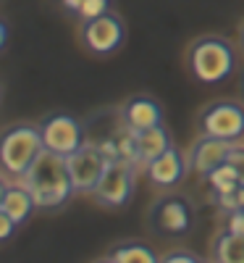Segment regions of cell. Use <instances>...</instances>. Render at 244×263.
<instances>
[{
  "label": "cell",
  "instance_id": "cell-1",
  "mask_svg": "<svg viewBox=\"0 0 244 263\" xmlns=\"http://www.w3.org/2000/svg\"><path fill=\"white\" fill-rule=\"evenodd\" d=\"M18 182L32 192L37 208H58L74 195V182L66 156H58L48 147L34 158L29 171Z\"/></svg>",
  "mask_w": 244,
  "mask_h": 263
},
{
  "label": "cell",
  "instance_id": "cell-19",
  "mask_svg": "<svg viewBox=\"0 0 244 263\" xmlns=\"http://www.w3.org/2000/svg\"><path fill=\"white\" fill-rule=\"evenodd\" d=\"M229 163L239 171V179H241V184H244V147H241V145H234V147H231Z\"/></svg>",
  "mask_w": 244,
  "mask_h": 263
},
{
  "label": "cell",
  "instance_id": "cell-3",
  "mask_svg": "<svg viewBox=\"0 0 244 263\" xmlns=\"http://www.w3.org/2000/svg\"><path fill=\"white\" fill-rule=\"evenodd\" d=\"M189 66L199 82L218 84L234 71V50L220 37H202L194 42L189 53Z\"/></svg>",
  "mask_w": 244,
  "mask_h": 263
},
{
  "label": "cell",
  "instance_id": "cell-18",
  "mask_svg": "<svg viewBox=\"0 0 244 263\" xmlns=\"http://www.w3.org/2000/svg\"><path fill=\"white\" fill-rule=\"evenodd\" d=\"M108 6H110V0H82V6H79V16L84 21H92L103 13H108Z\"/></svg>",
  "mask_w": 244,
  "mask_h": 263
},
{
  "label": "cell",
  "instance_id": "cell-15",
  "mask_svg": "<svg viewBox=\"0 0 244 263\" xmlns=\"http://www.w3.org/2000/svg\"><path fill=\"white\" fill-rule=\"evenodd\" d=\"M215 263H244V237L223 229L215 237Z\"/></svg>",
  "mask_w": 244,
  "mask_h": 263
},
{
  "label": "cell",
  "instance_id": "cell-14",
  "mask_svg": "<svg viewBox=\"0 0 244 263\" xmlns=\"http://www.w3.org/2000/svg\"><path fill=\"white\" fill-rule=\"evenodd\" d=\"M134 135H137V147H139V166H145V168L171 147V137L163 129V124L145 129V132H134Z\"/></svg>",
  "mask_w": 244,
  "mask_h": 263
},
{
  "label": "cell",
  "instance_id": "cell-20",
  "mask_svg": "<svg viewBox=\"0 0 244 263\" xmlns=\"http://www.w3.org/2000/svg\"><path fill=\"white\" fill-rule=\"evenodd\" d=\"M226 229H231L234 234H241V237H244V208L231 211V216H229V227H226Z\"/></svg>",
  "mask_w": 244,
  "mask_h": 263
},
{
  "label": "cell",
  "instance_id": "cell-13",
  "mask_svg": "<svg viewBox=\"0 0 244 263\" xmlns=\"http://www.w3.org/2000/svg\"><path fill=\"white\" fill-rule=\"evenodd\" d=\"M124 124L131 132H145L152 126L163 124V111L160 105L150 98H134L124 105Z\"/></svg>",
  "mask_w": 244,
  "mask_h": 263
},
{
  "label": "cell",
  "instance_id": "cell-5",
  "mask_svg": "<svg viewBox=\"0 0 244 263\" xmlns=\"http://www.w3.org/2000/svg\"><path fill=\"white\" fill-rule=\"evenodd\" d=\"M137 166L129 163L124 158H116V161H108L105 171H103V179L100 184L95 187V197L100 205H110V208H118V205H126L134 195V179H137Z\"/></svg>",
  "mask_w": 244,
  "mask_h": 263
},
{
  "label": "cell",
  "instance_id": "cell-21",
  "mask_svg": "<svg viewBox=\"0 0 244 263\" xmlns=\"http://www.w3.org/2000/svg\"><path fill=\"white\" fill-rule=\"evenodd\" d=\"M18 224L13 221V218L8 216V213H3V211H0V237H3V239H8L11 234H13V229H16Z\"/></svg>",
  "mask_w": 244,
  "mask_h": 263
},
{
  "label": "cell",
  "instance_id": "cell-9",
  "mask_svg": "<svg viewBox=\"0 0 244 263\" xmlns=\"http://www.w3.org/2000/svg\"><path fill=\"white\" fill-rule=\"evenodd\" d=\"M234 142L231 140H220V137H213V135H202L194 147H192V156H189V166L208 177V174L218 166H223L229 161V153H231Z\"/></svg>",
  "mask_w": 244,
  "mask_h": 263
},
{
  "label": "cell",
  "instance_id": "cell-4",
  "mask_svg": "<svg viewBox=\"0 0 244 263\" xmlns=\"http://www.w3.org/2000/svg\"><path fill=\"white\" fill-rule=\"evenodd\" d=\"M69 163V174L74 182V192L79 195H90L103 179V171L108 166V156L97 142H84L79 150H74L71 156H66Z\"/></svg>",
  "mask_w": 244,
  "mask_h": 263
},
{
  "label": "cell",
  "instance_id": "cell-8",
  "mask_svg": "<svg viewBox=\"0 0 244 263\" xmlns=\"http://www.w3.org/2000/svg\"><path fill=\"white\" fill-rule=\"evenodd\" d=\"M84 42L92 53H113L124 42V24L116 16L103 13V16L92 18V21H87Z\"/></svg>",
  "mask_w": 244,
  "mask_h": 263
},
{
  "label": "cell",
  "instance_id": "cell-2",
  "mask_svg": "<svg viewBox=\"0 0 244 263\" xmlns=\"http://www.w3.org/2000/svg\"><path fill=\"white\" fill-rule=\"evenodd\" d=\"M42 150H45L42 129L32 124H16L6 129L3 140H0V163H3L6 174L21 179Z\"/></svg>",
  "mask_w": 244,
  "mask_h": 263
},
{
  "label": "cell",
  "instance_id": "cell-17",
  "mask_svg": "<svg viewBox=\"0 0 244 263\" xmlns=\"http://www.w3.org/2000/svg\"><path fill=\"white\" fill-rule=\"evenodd\" d=\"M208 179H210V184H213V190H215L218 195L234 192V190H239V184H241V179H239V171H236L229 161H226L223 166L213 168V171L208 174Z\"/></svg>",
  "mask_w": 244,
  "mask_h": 263
},
{
  "label": "cell",
  "instance_id": "cell-24",
  "mask_svg": "<svg viewBox=\"0 0 244 263\" xmlns=\"http://www.w3.org/2000/svg\"><path fill=\"white\" fill-rule=\"evenodd\" d=\"M6 37H8V27L0 24V48H6Z\"/></svg>",
  "mask_w": 244,
  "mask_h": 263
},
{
  "label": "cell",
  "instance_id": "cell-22",
  "mask_svg": "<svg viewBox=\"0 0 244 263\" xmlns=\"http://www.w3.org/2000/svg\"><path fill=\"white\" fill-rule=\"evenodd\" d=\"M163 263H199L194 255H189V253H171Z\"/></svg>",
  "mask_w": 244,
  "mask_h": 263
},
{
  "label": "cell",
  "instance_id": "cell-6",
  "mask_svg": "<svg viewBox=\"0 0 244 263\" xmlns=\"http://www.w3.org/2000/svg\"><path fill=\"white\" fill-rule=\"evenodd\" d=\"M199 126H202V135H213L234 142L244 135V108L231 100L213 103L199 116Z\"/></svg>",
  "mask_w": 244,
  "mask_h": 263
},
{
  "label": "cell",
  "instance_id": "cell-23",
  "mask_svg": "<svg viewBox=\"0 0 244 263\" xmlns=\"http://www.w3.org/2000/svg\"><path fill=\"white\" fill-rule=\"evenodd\" d=\"M63 6L69 8V11H79V6H82V0H63Z\"/></svg>",
  "mask_w": 244,
  "mask_h": 263
},
{
  "label": "cell",
  "instance_id": "cell-10",
  "mask_svg": "<svg viewBox=\"0 0 244 263\" xmlns=\"http://www.w3.org/2000/svg\"><path fill=\"white\" fill-rule=\"evenodd\" d=\"M152 224L158 232L163 234H184L189 229V208L184 200H179V197H166V200H160L158 205L152 208Z\"/></svg>",
  "mask_w": 244,
  "mask_h": 263
},
{
  "label": "cell",
  "instance_id": "cell-11",
  "mask_svg": "<svg viewBox=\"0 0 244 263\" xmlns=\"http://www.w3.org/2000/svg\"><path fill=\"white\" fill-rule=\"evenodd\" d=\"M145 171H147L150 182H155L158 187H173V184H179L181 177L187 174V161H184L181 153L171 145L163 156L155 158Z\"/></svg>",
  "mask_w": 244,
  "mask_h": 263
},
{
  "label": "cell",
  "instance_id": "cell-7",
  "mask_svg": "<svg viewBox=\"0 0 244 263\" xmlns=\"http://www.w3.org/2000/svg\"><path fill=\"white\" fill-rule=\"evenodd\" d=\"M39 129H42V142H45V147L58 153V156H71L74 150H79L84 145L82 124L74 116H66V114L50 116Z\"/></svg>",
  "mask_w": 244,
  "mask_h": 263
},
{
  "label": "cell",
  "instance_id": "cell-16",
  "mask_svg": "<svg viewBox=\"0 0 244 263\" xmlns=\"http://www.w3.org/2000/svg\"><path fill=\"white\" fill-rule=\"evenodd\" d=\"M110 258L116 263H158V255L142 242H126V245L116 248Z\"/></svg>",
  "mask_w": 244,
  "mask_h": 263
},
{
  "label": "cell",
  "instance_id": "cell-26",
  "mask_svg": "<svg viewBox=\"0 0 244 263\" xmlns=\"http://www.w3.org/2000/svg\"><path fill=\"white\" fill-rule=\"evenodd\" d=\"M241 42H244V29H241Z\"/></svg>",
  "mask_w": 244,
  "mask_h": 263
},
{
  "label": "cell",
  "instance_id": "cell-25",
  "mask_svg": "<svg viewBox=\"0 0 244 263\" xmlns=\"http://www.w3.org/2000/svg\"><path fill=\"white\" fill-rule=\"evenodd\" d=\"M97 263H116L113 258H105V260H97Z\"/></svg>",
  "mask_w": 244,
  "mask_h": 263
},
{
  "label": "cell",
  "instance_id": "cell-12",
  "mask_svg": "<svg viewBox=\"0 0 244 263\" xmlns=\"http://www.w3.org/2000/svg\"><path fill=\"white\" fill-rule=\"evenodd\" d=\"M34 208H37V203H34L32 192H29L24 184H21V182L13 184V182H8V179L3 182V192H0V211L8 213L18 227L32 216Z\"/></svg>",
  "mask_w": 244,
  "mask_h": 263
}]
</instances>
